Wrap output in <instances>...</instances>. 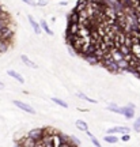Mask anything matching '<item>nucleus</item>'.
<instances>
[{"label": "nucleus", "mask_w": 140, "mask_h": 147, "mask_svg": "<svg viewBox=\"0 0 140 147\" xmlns=\"http://www.w3.org/2000/svg\"><path fill=\"white\" fill-rule=\"evenodd\" d=\"M22 1H23V3H26V4H29V5H33V7L37 5V3L34 1V0H22Z\"/></svg>", "instance_id": "nucleus-24"}, {"label": "nucleus", "mask_w": 140, "mask_h": 147, "mask_svg": "<svg viewBox=\"0 0 140 147\" xmlns=\"http://www.w3.org/2000/svg\"><path fill=\"white\" fill-rule=\"evenodd\" d=\"M21 59H22V61H23V63L26 64L27 67H30V68H34V69H36V68H38V65H37V64L34 63L33 60H30V59L27 57L26 55H22V56H21Z\"/></svg>", "instance_id": "nucleus-9"}, {"label": "nucleus", "mask_w": 140, "mask_h": 147, "mask_svg": "<svg viewBox=\"0 0 140 147\" xmlns=\"http://www.w3.org/2000/svg\"><path fill=\"white\" fill-rule=\"evenodd\" d=\"M71 140H72L73 146H80V140H79V139H76L75 136H71Z\"/></svg>", "instance_id": "nucleus-22"}, {"label": "nucleus", "mask_w": 140, "mask_h": 147, "mask_svg": "<svg viewBox=\"0 0 140 147\" xmlns=\"http://www.w3.org/2000/svg\"><path fill=\"white\" fill-rule=\"evenodd\" d=\"M131 52L133 53L137 59H140V42H135V44H132V47H131Z\"/></svg>", "instance_id": "nucleus-13"}, {"label": "nucleus", "mask_w": 140, "mask_h": 147, "mask_svg": "<svg viewBox=\"0 0 140 147\" xmlns=\"http://www.w3.org/2000/svg\"><path fill=\"white\" fill-rule=\"evenodd\" d=\"M137 30H140V23H137Z\"/></svg>", "instance_id": "nucleus-27"}, {"label": "nucleus", "mask_w": 140, "mask_h": 147, "mask_svg": "<svg viewBox=\"0 0 140 147\" xmlns=\"http://www.w3.org/2000/svg\"><path fill=\"white\" fill-rule=\"evenodd\" d=\"M124 116L127 119H133V116H135V105L133 104H128V106L124 108Z\"/></svg>", "instance_id": "nucleus-4"}, {"label": "nucleus", "mask_w": 140, "mask_h": 147, "mask_svg": "<svg viewBox=\"0 0 140 147\" xmlns=\"http://www.w3.org/2000/svg\"><path fill=\"white\" fill-rule=\"evenodd\" d=\"M68 23H75V22H79V12L76 10L71 11V14L68 15Z\"/></svg>", "instance_id": "nucleus-12"}, {"label": "nucleus", "mask_w": 140, "mask_h": 147, "mask_svg": "<svg viewBox=\"0 0 140 147\" xmlns=\"http://www.w3.org/2000/svg\"><path fill=\"white\" fill-rule=\"evenodd\" d=\"M12 36H14V32H12L10 27H8V25L1 29V41H5V40H11V38H12Z\"/></svg>", "instance_id": "nucleus-3"}, {"label": "nucleus", "mask_w": 140, "mask_h": 147, "mask_svg": "<svg viewBox=\"0 0 140 147\" xmlns=\"http://www.w3.org/2000/svg\"><path fill=\"white\" fill-rule=\"evenodd\" d=\"M87 5H88V1H87V0H79L78 3H76L75 10L79 12V11H82V10H86V8H87Z\"/></svg>", "instance_id": "nucleus-15"}, {"label": "nucleus", "mask_w": 140, "mask_h": 147, "mask_svg": "<svg viewBox=\"0 0 140 147\" xmlns=\"http://www.w3.org/2000/svg\"><path fill=\"white\" fill-rule=\"evenodd\" d=\"M118 49H120V52L122 53V55H128V53H131V48L127 47L125 44H121Z\"/></svg>", "instance_id": "nucleus-19"}, {"label": "nucleus", "mask_w": 140, "mask_h": 147, "mask_svg": "<svg viewBox=\"0 0 140 147\" xmlns=\"http://www.w3.org/2000/svg\"><path fill=\"white\" fill-rule=\"evenodd\" d=\"M7 75H10L11 78H14L15 80H18L19 83H25V79H23V76H22L19 72L14 71V69H8V71H7Z\"/></svg>", "instance_id": "nucleus-8"}, {"label": "nucleus", "mask_w": 140, "mask_h": 147, "mask_svg": "<svg viewBox=\"0 0 140 147\" xmlns=\"http://www.w3.org/2000/svg\"><path fill=\"white\" fill-rule=\"evenodd\" d=\"M1 11H5L4 8H3V5H0V12H1Z\"/></svg>", "instance_id": "nucleus-26"}, {"label": "nucleus", "mask_w": 140, "mask_h": 147, "mask_svg": "<svg viewBox=\"0 0 140 147\" xmlns=\"http://www.w3.org/2000/svg\"><path fill=\"white\" fill-rule=\"evenodd\" d=\"M108 109L110 112H114V113H117V115H124V108H120L118 105H116V104H110L108 106Z\"/></svg>", "instance_id": "nucleus-11"}, {"label": "nucleus", "mask_w": 140, "mask_h": 147, "mask_svg": "<svg viewBox=\"0 0 140 147\" xmlns=\"http://www.w3.org/2000/svg\"><path fill=\"white\" fill-rule=\"evenodd\" d=\"M133 129H135L136 132H140V124L139 123H136V121L133 123Z\"/></svg>", "instance_id": "nucleus-25"}, {"label": "nucleus", "mask_w": 140, "mask_h": 147, "mask_svg": "<svg viewBox=\"0 0 140 147\" xmlns=\"http://www.w3.org/2000/svg\"><path fill=\"white\" fill-rule=\"evenodd\" d=\"M76 97H78V98H80V100H83V101H88V102H91V104H97V100L87 97V95L83 94L82 91H78V93H76Z\"/></svg>", "instance_id": "nucleus-16"}, {"label": "nucleus", "mask_w": 140, "mask_h": 147, "mask_svg": "<svg viewBox=\"0 0 140 147\" xmlns=\"http://www.w3.org/2000/svg\"><path fill=\"white\" fill-rule=\"evenodd\" d=\"M14 105L18 106L21 110H23V112H26V113H30V115H34L36 113V110H34V108H31L29 104H26V102H22V101H14Z\"/></svg>", "instance_id": "nucleus-2"}, {"label": "nucleus", "mask_w": 140, "mask_h": 147, "mask_svg": "<svg viewBox=\"0 0 140 147\" xmlns=\"http://www.w3.org/2000/svg\"><path fill=\"white\" fill-rule=\"evenodd\" d=\"M40 25H41V29L45 33H46V34H49V36H53V32L50 30V27H49V25H48L46 21H41V22H40Z\"/></svg>", "instance_id": "nucleus-17"}, {"label": "nucleus", "mask_w": 140, "mask_h": 147, "mask_svg": "<svg viewBox=\"0 0 140 147\" xmlns=\"http://www.w3.org/2000/svg\"><path fill=\"white\" fill-rule=\"evenodd\" d=\"M75 125H76V128H78V129H80V131H83V132H86L88 129L87 123H86L84 120H78L76 123H75Z\"/></svg>", "instance_id": "nucleus-14"}, {"label": "nucleus", "mask_w": 140, "mask_h": 147, "mask_svg": "<svg viewBox=\"0 0 140 147\" xmlns=\"http://www.w3.org/2000/svg\"><path fill=\"white\" fill-rule=\"evenodd\" d=\"M137 65H139V67H140V59H139V63H137Z\"/></svg>", "instance_id": "nucleus-29"}, {"label": "nucleus", "mask_w": 140, "mask_h": 147, "mask_svg": "<svg viewBox=\"0 0 140 147\" xmlns=\"http://www.w3.org/2000/svg\"><path fill=\"white\" fill-rule=\"evenodd\" d=\"M0 53H1V45H0Z\"/></svg>", "instance_id": "nucleus-30"}, {"label": "nucleus", "mask_w": 140, "mask_h": 147, "mask_svg": "<svg viewBox=\"0 0 140 147\" xmlns=\"http://www.w3.org/2000/svg\"><path fill=\"white\" fill-rule=\"evenodd\" d=\"M27 136L33 139L34 142H38V140H42L44 136H45V129L44 128H36V129H30Z\"/></svg>", "instance_id": "nucleus-1"}, {"label": "nucleus", "mask_w": 140, "mask_h": 147, "mask_svg": "<svg viewBox=\"0 0 140 147\" xmlns=\"http://www.w3.org/2000/svg\"><path fill=\"white\" fill-rule=\"evenodd\" d=\"M79 30H80V25H79V22H75V23H68L67 34H78Z\"/></svg>", "instance_id": "nucleus-5"}, {"label": "nucleus", "mask_w": 140, "mask_h": 147, "mask_svg": "<svg viewBox=\"0 0 140 147\" xmlns=\"http://www.w3.org/2000/svg\"><path fill=\"white\" fill-rule=\"evenodd\" d=\"M84 60L87 61L88 64H91V65H97V64H101V60H99L95 55H86V56H83Z\"/></svg>", "instance_id": "nucleus-7"}, {"label": "nucleus", "mask_w": 140, "mask_h": 147, "mask_svg": "<svg viewBox=\"0 0 140 147\" xmlns=\"http://www.w3.org/2000/svg\"><path fill=\"white\" fill-rule=\"evenodd\" d=\"M136 123H139V124H140V117H139V119H137V120H136Z\"/></svg>", "instance_id": "nucleus-28"}, {"label": "nucleus", "mask_w": 140, "mask_h": 147, "mask_svg": "<svg viewBox=\"0 0 140 147\" xmlns=\"http://www.w3.org/2000/svg\"><path fill=\"white\" fill-rule=\"evenodd\" d=\"M104 140L106 143H109V144H116V143L118 142V138L114 134H108V135L104 138Z\"/></svg>", "instance_id": "nucleus-10"}, {"label": "nucleus", "mask_w": 140, "mask_h": 147, "mask_svg": "<svg viewBox=\"0 0 140 147\" xmlns=\"http://www.w3.org/2000/svg\"><path fill=\"white\" fill-rule=\"evenodd\" d=\"M52 101L55 102V104H57V105H60L61 108H68L67 102H64L63 100H60V98H57V97H52Z\"/></svg>", "instance_id": "nucleus-18"}, {"label": "nucleus", "mask_w": 140, "mask_h": 147, "mask_svg": "<svg viewBox=\"0 0 140 147\" xmlns=\"http://www.w3.org/2000/svg\"><path fill=\"white\" fill-rule=\"evenodd\" d=\"M139 1H140V0H139Z\"/></svg>", "instance_id": "nucleus-31"}, {"label": "nucleus", "mask_w": 140, "mask_h": 147, "mask_svg": "<svg viewBox=\"0 0 140 147\" xmlns=\"http://www.w3.org/2000/svg\"><path fill=\"white\" fill-rule=\"evenodd\" d=\"M129 139H131L129 134H121V140H122V142H128Z\"/></svg>", "instance_id": "nucleus-21"}, {"label": "nucleus", "mask_w": 140, "mask_h": 147, "mask_svg": "<svg viewBox=\"0 0 140 147\" xmlns=\"http://www.w3.org/2000/svg\"><path fill=\"white\" fill-rule=\"evenodd\" d=\"M90 139H91V142H93V144L94 146H97V147H101V143H99V140L98 139H97V138H94V135L91 138H90Z\"/></svg>", "instance_id": "nucleus-20"}, {"label": "nucleus", "mask_w": 140, "mask_h": 147, "mask_svg": "<svg viewBox=\"0 0 140 147\" xmlns=\"http://www.w3.org/2000/svg\"><path fill=\"white\" fill-rule=\"evenodd\" d=\"M48 4V0H38L37 1V5H40V7H45Z\"/></svg>", "instance_id": "nucleus-23"}, {"label": "nucleus", "mask_w": 140, "mask_h": 147, "mask_svg": "<svg viewBox=\"0 0 140 147\" xmlns=\"http://www.w3.org/2000/svg\"><path fill=\"white\" fill-rule=\"evenodd\" d=\"M27 19H29V22H30L31 27L34 29V33H36V34H41V32H42L41 25H40V23H37V22L34 21V18H33L31 15H27Z\"/></svg>", "instance_id": "nucleus-6"}]
</instances>
